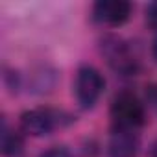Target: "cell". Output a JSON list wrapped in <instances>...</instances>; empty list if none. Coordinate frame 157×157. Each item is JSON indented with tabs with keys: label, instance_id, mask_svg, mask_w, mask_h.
Instances as JSON below:
<instances>
[{
	"label": "cell",
	"instance_id": "cell-1",
	"mask_svg": "<svg viewBox=\"0 0 157 157\" xmlns=\"http://www.w3.org/2000/svg\"><path fill=\"white\" fill-rule=\"evenodd\" d=\"M111 120L115 129H131L137 131L146 122L144 104L137 98V94L129 91H122L113 98L111 104Z\"/></svg>",
	"mask_w": 157,
	"mask_h": 157
},
{
	"label": "cell",
	"instance_id": "cell-2",
	"mask_svg": "<svg viewBox=\"0 0 157 157\" xmlns=\"http://www.w3.org/2000/svg\"><path fill=\"white\" fill-rule=\"evenodd\" d=\"M67 122H70V117L63 111L50 107H33L21 115V131L30 137H46Z\"/></svg>",
	"mask_w": 157,
	"mask_h": 157
},
{
	"label": "cell",
	"instance_id": "cell-3",
	"mask_svg": "<svg viewBox=\"0 0 157 157\" xmlns=\"http://www.w3.org/2000/svg\"><path fill=\"white\" fill-rule=\"evenodd\" d=\"M105 89V78L104 74L93 65H82L76 72L74 82V94L76 100L83 109H93Z\"/></svg>",
	"mask_w": 157,
	"mask_h": 157
},
{
	"label": "cell",
	"instance_id": "cell-4",
	"mask_svg": "<svg viewBox=\"0 0 157 157\" xmlns=\"http://www.w3.org/2000/svg\"><path fill=\"white\" fill-rule=\"evenodd\" d=\"M102 52L115 72L122 76H135L139 72V59L126 41L118 37H107L102 44Z\"/></svg>",
	"mask_w": 157,
	"mask_h": 157
},
{
	"label": "cell",
	"instance_id": "cell-5",
	"mask_svg": "<svg viewBox=\"0 0 157 157\" xmlns=\"http://www.w3.org/2000/svg\"><path fill=\"white\" fill-rule=\"evenodd\" d=\"M131 11L133 8L126 0H98L93 6V21L102 26L117 28L129 21Z\"/></svg>",
	"mask_w": 157,
	"mask_h": 157
},
{
	"label": "cell",
	"instance_id": "cell-6",
	"mask_svg": "<svg viewBox=\"0 0 157 157\" xmlns=\"http://www.w3.org/2000/svg\"><path fill=\"white\" fill-rule=\"evenodd\" d=\"M139 135L131 129H113V135L107 144L109 157H137L139 153Z\"/></svg>",
	"mask_w": 157,
	"mask_h": 157
},
{
	"label": "cell",
	"instance_id": "cell-7",
	"mask_svg": "<svg viewBox=\"0 0 157 157\" xmlns=\"http://www.w3.org/2000/svg\"><path fill=\"white\" fill-rule=\"evenodd\" d=\"M24 148V140L17 131H11L8 124H2V153L6 157H17Z\"/></svg>",
	"mask_w": 157,
	"mask_h": 157
},
{
	"label": "cell",
	"instance_id": "cell-8",
	"mask_svg": "<svg viewBox=\"0 0 157 157\" xmlns=\"http://www.w3.org/2000/svg\"><path fill=\"white\" fill-rule=\"evenodd\" d=\"M144 17H146V24L157 32V2H150L144 10Z\"/></svg>",
	"mask_w": 157,
	"mask_h": 157
},
{
	"label": "cell",
	"instance_id": "cell-9",
	"mask_svg": "<svg viewBox=\"0 0 157 157\" xmlns=\"http://www.w3.org/2000/svg\"><path fill=\"white\" fill-rule=\"evenodd\" d=\"M39 157H72V153L65 146H52V148L44 150Z\"/></svg>",
	"mask_w": 157,
	"mask_h": 157
},
{
	"label": "cell",
	"instance_id": "cell-10",
	"mask_svg": "<svg viewBox=\"0 0 157 157\" xmlns=\"http://www.w3.org/2000/svg\"><path fill=\"white\" fill-rule=\"evenodd\" d=\"M148 102L151 104V107L157 111V83L155 85H151L150 89H148Z\"/></svg>",
	"mask_w": 157,
	"mask_h": 157
},
{
	"label": "cell",
	"instance_id": "cell-11",
	"mask_svg": "<svg viewBox=\"0 0 157 157\" xmlns=\"http://www.w3.org/2000/svg\"><path fill=\"white\" fill-rule=\"evenodd\" d=\"M151 56H153V59L157 61V37H155L153 43H151Z\"/></svg>",
	"mask_w": 157,
	"mask_h": 157
},
{
	"label": "cell",
	"instance_id": "cell-12",
	"mask_svg": "<svg viewBox=\"0 0 157 157\" xmlns=\"http://www.w3.org/2000/svg\"><path fill=\"white\" fill-rule=\"evenodd\" d=\"M150 157H157V140L151 144V148H150Z\"/></svg>",
	"mask_w": 157,
	"mask_h": 157
}]
</instances>
